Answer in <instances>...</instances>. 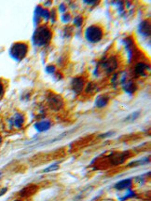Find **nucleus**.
<instances>
[{"instance_id":"obj_16","label":"nucleus","mask_w":151,"mask_h":201,"mask_svg":"<svg viewBox=\"0 0 151 201\" xmlns=\"http://www.w3.org/2000/svg\"><path fill=\"white\" fill-rule=\"evenodd\" d=\"M3 93H4V87H3L1 82H0V98H1V96L3 95Z\"/></svg>"},{"instance_id":"obj_8","label":"nucleus","mask_w":151,"mask_h":201,"mask_svg":"<svg viewBox=\"0 0 151 201\" xmlns=\"http://www.w3.org/2000/svg\"><path fill=\"white\" fill-rule=\"evenodd\" d=\"M49 128H50V123L48 120H42V121H39L37 124H35V129L39 132L46 131Z\"/></svg>"},{"instance_id":"obj_10","label":"nucleus","mask_w":151,"mask_h":201,"mask_svg":"<svg viewBox=\"0 0 151 201\" xmlns=\"http://www.w3.org/2000/svg\"><path fill=\"white\" fill-rule=\"evenodd\" d=\"M132 184V180L131 179H126V180H122L120 181L119 183H118L116 185H115V187L119 190H122V189H127L131 186Z\"/></svg>"},{"instance_id":"obj_2","label":"nucleus","mask_w":151,"mask_h":201,"mask_svg":"<svg viewBox=\"0 0 151 201\" xmlns=\"http://www.w3.org/2000/svg\"><path fill=\"white\" fill-rule=\"evenodd\" d=\"M27 51H28V47L27 45L24 44V43H15L11 47L10 49V56L15 59L16 61H21L27 54Z\"/></svg>"},{"instance_id":"obj_5","label":"nucleus","mask_w":151,"mask_h":201,"mask_svg":"<svg viewBox=\"0 0 151 201\" xmlns=\"http://www.w3.org/2000/svg\"><path fill=\"white\" fill-rule=\"evenodd\" d=\"M117 65H118V63H117L116 59L110 58V59L106 60L105 62L103 63L102 67H103V69H105L107 73H110V72H112L114 69H116Z\"/></svg>"},{"instance_id":"obj_11","label":"nucleus","mask_w":151,"mask_h":201,"mask_svg":"<svg viewBox=\"0 0 151 201\" xmlns=\"http://www.w3.org/2000/svg\"><path fill=\"white\" fill-rule=\"evenodd\" d=\"M147 68L148 67L147 64L140 63L135 66V73L137 74H140V76H146V71L147 70Z\"/></svg>"},{"instance_id":"obj_18","label":"nucleus","mask_w":151,"mask_h":201,"mask_svg":"<svg viewBox=\"0 0 151 201\" xmlns=\"http://www.w3.org/2000/svg\"><path fill=\"white\" fill-rule=\"evenodd\" d=\"M0 175H1V173H0Z\"/></svg>"},{"instance_id":"obj_7","label":"nucleus","mask_w":151,"mask_h":201,"mask_svg":"<svg viewBox=\"0 0 151 201\" xmlns=\"http://www.w3.org/2000/svg\"><path fill=\"white\" fill-rule=\"evenodd\" d=\"M24 122V117L21 114H15L14 116L11 118V123L14 127H16V128H21V127L23 126Z\"/></svg>"},{"instance_id":"obj_1","label":"nucleus","mask_w":151,"mask_h":201,"mask_svg":"<svg viewBox=\"0 0 151 201\" xmlns=\"http://www.w3.org/2000/svg\"><path fill=\"white\" fill-rule=\"evenodd\" d=\"M50 36H52V34H50L49 29L46 26H41L35 30V32L34 33V44L37 46H44L50 40Z\"/></svg>"},{"instance_id":"obj_12","label":"nucleus","mask_w":151,"mask_h":201,"mask_svg":"<svg viewBox=\"0 0 151 201\" xmlns=\"http://www.w3.org/2000/svg\"><path fill=\"white\" fill-rule=\"evenodd\" d=\"M108 102V97L106 96H99L95 101V105L97 107H104Z\"/></svg>"},{"instance_id":"obj_3","label":"nucleus","mask_w":151,"mask_h":201,"mask_svg":"<svg viewBox=\"0 0 151 201\" xmlns=\"http://www.w3.org/2000/svg\"><path fill=\"white\" fill-rule=\"evenodd\" d=\"M85 37L91 43H96L100 41L103 37V31L100 27L96 25H91L88 27L85 31Z\"/></svg>"},{"instance_id":"obj_13","label":"nucleus","mask_w":151,"mask_h":201,"mask_svg":"<svg viewBox=\"0 0 151 201\" xmlns=\"http://www.w3.org/2000/svg\"><path fill=\"white\" fill-rule=\"evenodd\" d=\"M58 168H59L58 165H56V164H52V166L49 167V168H47V169L44 170V172H50V171H54V170H56V169H58Z\"/></svg>"},{"instance_id":"obj_15","label":"nucleus","mask_w":151,"mask_h":201,"mask_svg":"<svg viewBox=\"0 0 151 201\" xmlns=\"http://www.w3.org/2000/svg\"><path fill=\"white\" fill-rule=\"evenodd\" d=\"M47 72L48 73H53L54 72V67L53 66H48V68H47Z\"/></svg>"},{"instance_id":"obj_14","label":"nucleus","mask_w":151,"mask_h":201,"mask_svg":"<svg viewBox=\"0 0 151 201\" xmlns=\"http://www.w3.org/2000/svg\"><path fill=\"white\" fill-rule=\"evenodd\" d=\"M82 21H83V19H82V17H77L75 20H74V24H76V25H77V26H80V25H81V24H82Z\"/></svg>"},{"instance_id":"obj_9","label":"nucleus","mask_w":151,"mask_h":201,"mask_svg":"<svg viewBox=\"0 0 151 201\" xmlns=\"http://www.w3.org/2000/svg\"><path fill=\"white\" fill-rule=\"evenodd\" d=\"M138 31L141 35H149V30H150V25H149V22L148 21H143L140 24L139 27H138Z\"/></svg>"},{"instance_id":"obj_4","label":"nucleus","mask_w":151,"mask_h":201,"mask_svg":"<svg viewBox=\"0 0 151 201\" xmlns=\"http://www.w3.org/2000/svg\"><path fill=\"white\" fill-rule=\"evenodd\" d=\"M48 102H49V105L50 106V108L53 110H59L63 106V103L61 97L57 96V95H52V96L49 97Z\"/></svg>"},{"instance_id":"obj_17","label":"nucleus","mask_w":151,"mask_h":201,"mask_svg":"<svg viewBox=\"0 0 151 201\" xmlns=\"http://www.w3.org/2000/svg\"><path fill=\"white\" fill-rule=\"evenodd\" d=\"M1 141H2V137L0 136V143H1Z\"/></svg>"},{"instance_id":"obj_6","label":"nucleus","mask_w":151,"mask_h":201,"mask_svg":"<svg viewBox=\"0 0 151 201\" xmlns=\"http://www.w3.org/2000/svg\"><path fill=\"white\" fill-rule=\"evenodd\" d=\"M84 87V81L80 77H77L72 81V88L76 93H80Z\"/></svg>"}]
</instances>
